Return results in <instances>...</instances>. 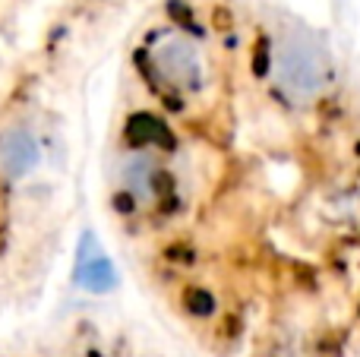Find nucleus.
<instances>
[{
	"instance_id": "2",
	"label": "nucleus",
	"mask_w": 360,
	"mask_h": 357,
	"mask_svg": "<svg viewBox=\"0 0 360 357\" xmlns=\"http://www.w3.org/2000/svg\"><path fill=\"white\" fill-rule=\"evenodd\" d=\"M139 67L158 98L171 105H196L212 86L209 51L184 29L152 32L139 51Z\"/></svg>"
},
{
	"instance_id": "1",
	"label": "nucleus",
	"mask_w": 360,
	"mask_h": 357,
	"mask_svg": "<svg viewBox=\"0 0 360 357\" xmlns=\"http://www.w3.org/2000/svg\"><path fill=\"white\" fill-rule=\"evenodd\" d=\"M269 82L291 111H316L335 95L338 60L323 32L297 16H281L266 44Z\"/></svg>"
},
{
	"instance_id": "4",
	"label": "nucleus",
	"mask_w": 360,
	"mask_h": 357,
	"mask_svg": "<svg viewBox=\"0 0 360 357\" xmlns=\"http://www.w3.org/2000/svg\"><path fill=\"white\" fill-rule=\"evenodd\" d=\"M44 162V143L29 117H10L0 124V190L25 183Z\"/></svg>"
},
{
	"instance_id": "3",
	"label": "nucleus",
	"mask_w": 360,
	"mask_h": 357,
	"mask_svg": "<svg viewBox=\"0 0 360 357\" xmlns=\"http://www.w3.org/2000/svg\"><path fill=\"white\" fill-rule=\"evenodd\" d=\"M114 187H117L120 200L133 209L158 206L168 190V171H165L158 152L127 149L114 168Z\"/></svg>"
}]
</instances>
